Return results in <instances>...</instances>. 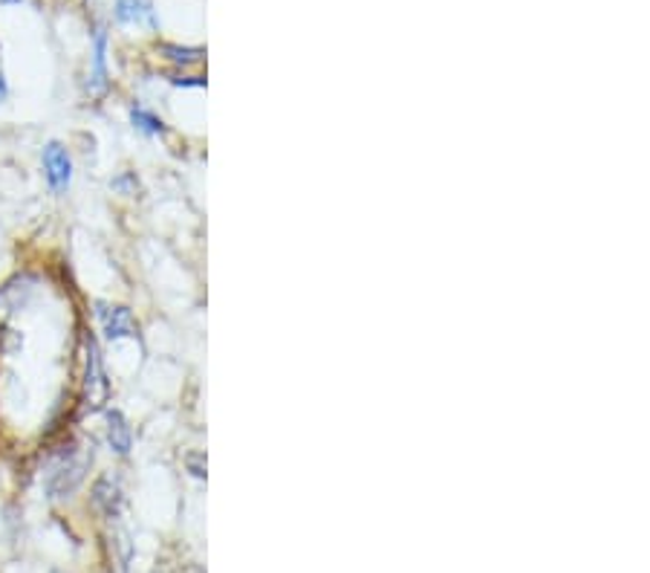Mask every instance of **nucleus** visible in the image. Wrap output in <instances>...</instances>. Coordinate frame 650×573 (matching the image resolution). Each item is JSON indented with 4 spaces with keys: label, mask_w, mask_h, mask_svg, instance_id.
Segmentation results:
<instances>
[{
    "label": "nucleus",
    "mask_w": 650,
    "mask_h": 573,
    "mask_svg": "<svg viewBox=\"0 0 650 573\" xmlns=\"http://www.w3.org/2000/svg\"><path fill=\"white\" fill-rule=\"evenodd\" d=\"M82 411L87 414H101L110 406V377L105 368V354L93 331L82 334Z\"/></svg>",
    "instance_id": "nucleus-2"
},
{
    "label": "nucleus",
    "mask_w": 650,
    "mask_h": 573,
    "mask_svg": "<svg viewBox=\"0 0 650 573\" xmlns=\"http://www.w3.org/2000/svg\"><path fill=\"white\" fill-rule=\"evenodd\" d=\"M41 174H44L46 188L55 197H64L69 192L73 177H76V160L62 140L44 142V148H41Z\"/></svg>",
    "instance_id": "nucleus-3"
},
{
    "label": "nucleus",
    "mask_w": 650,
    "mask_h": 573,
    "mask_svg": "<svg viewBox=\"0 0 650 573\" xmlns=\"http://www.w3.org/2000/svg\"><path fill=\"white\" fill-rule=\"evenodd\" d=\"M162 53H165V58H171L174 64H183V67L203 62V50H188V47H174V44H162Z\"/></svg>",
    "instance_id": "nucleus-12"
},
{
    "label": "nucleus",
    "mask_w": 650,
    "mask_h": 573,
    "mask_svg": "<svg viewBox=\"0 0 650 573\" xmlns=\"http://www.w3.org/2000/svg\"><path fill=\"white\" fill-rule=\"evenodd\" d=\"M35 290H39V279L32 272H18V275L0 284V327L32 302Z\"/></svg>",
    "instance_id": "nucleus-5"
},
{
    "label": "nucleus",
    "mask_w": 650,
    "mask_h": 573,
    "mask_svg": "<svg viewBox=\"0 0 650 573\" xmlns=\"http://www.w3.org/2000/svg\"><path fill=\"white\" fill-rule=\"evenodd\" d=\"M101 414H105V443H108V450L116 457H128L133 452V441H137L130 420L124 418L122 409H113V406H108Z\"/></svg>",
    "instance_id": "nucleus-8"
},
{
    "label": "nucleus",
    "mask_w": 650,
    "mask_h": 573,
    "mask_svg": "<svg viewBox=\"0 0 650 573\" xmlns=\"http://www.w3.org/2000/svg\"><path fill=\"white\" fill-rule=\"evenodd\" d=\"M185 466L192 469L194 478H206V455L203 452H192V455L185 457Z\"/></svg>",
    "instance_id": "nucleus-13"
},
{
    "label": "nucleus",
    "mask_w": 650,
    "mask_h": 573,
    "mask_svg": "<svg viewBox=\"0 0 650 573\" xmlns=\"http://www.w3.org/2000/svg\"><path fill=\"white\" fill-rule=\"evenodd\" d=\"M110 192L122 194V197H133V194L142 192V183H139L137 171H119V174L110 180Z\"/></svg>",
    "instance_id": "nucleus-11"
},
{
    "label": "nucleus",
    "mask_w": 650,
    "mask_h": 573,
    "mask_svg": "<svg viewBox=\"0 0 650 573\" xmlns=\"http://www.w3.org/2000/svg\"><path fill=\"white\" fill-rule=\"evenodd\" d=\"M108 44V30H105V26H96V35H93V62L90 73H87V94H90L93 99H101V96L110 90Z\"/></svg>",
    "instance_id": "nucleus-7"
},
{
    "label": "nucleus",
    "mask_w": 650,
    "mask_h": 573,
    "mask_svg": "<svg viewBox=\"0 0 650 573\" xmlns=\"http://www.w3.org/2000/svg\"><path fill=\"white\" fill-rule=\"evenodd\" d=\"M93 455H85L76 441H67L55 446L46 455L44 464V493L50 501H64V498L76 496L78 487L85 484L90 473Z\"/></svg>",
    "instance_id": "nucleus-1"
},
{
    "label": "nucleus",
    "mask_w": 650,
    "mask_h": 573,
    "mask_svg": "<svg viewBox=\"0 0 650 573\" xmlns=\"http://www.w3.org/2000/svg\"><path fill=\"white\" fill-rule=\"evenodd\" d=\"M116 21L124 26L130 24H142V21H151V7H148L145 0H116Z\"/></svg>",
    "instance_id": "nucleus-10"
},
{
    "label": "nucleus",
    "mask_w": 650,
    "mask_h": 573,
    "mask_svg": "<svg viewBox=\"0 0 650 573\" xmlns=\"http://www.w3.org/2000/svg\"><path fill=\"white\" fill-rule=\"evenodd\" d=\"M93 316L99 322L101 336L108 342H122V339H139V322L133 316L128 304H113V302H93Z\"/></svg>",
    "instance_id": "nucleus-4"
},
{
    "label": "nucleus",
    "mask_w": 650,
    "mask_h": 573,
    "mask_svg": "<svg viewBox=\"0 0 650 573\" xmlns=\"http://www.w3.org/2000/svg\"><path fill=\"white\" fill-rule=\"evenodd\" d=\"M9 99V82H7V73L0 71V105Z\"/></svg>",
    "instance_id": "nucleus-14"
},
{
    "label": "nucleus",
    "mask_w": 650,
    "mask_h": 573,
    "mask_svg": "<svg viewBox=\"0 0 650 573\" xmlns=\"http://www.w3.org/2000/svg\"><path fill=\"white\" fill-rule=\"evenodd\" d=\"M90 504L105 516V519H119L124 510V489L122 478L116 473H101L93 480L90 487Z\"/></svg>",
    "instance_id": "nucleus-6"
},
{
    "label": "nucleus",
    "mask_w": 650,
    "mask_h": 573,
    "mask_svg": "<svg viewBox=\"0 0 650 573\" xmlns=\"http://www.w3.org/2000/svg\"><path fill=\"white\" fill-rule=\"evenodd\" d=\"M15 3H23V0H0V7H15Z\"/></svg>",
    "instance_id": "nucleus-15"
},
{
    "label": "nucleus",
    "mask_w": 650,
    "mask_h": 573,
    "mask_svg": "<svg viewBox=\"0 0 650 573\" xmlns=\"http://www.w3.org/2000/svg\"><path fill=\"white\" fill-rule=\"evenodd\" d=\"M128 119L130 125H133V131L142 133V137H151V140L153 137H165V133H169V125L162 122L153 110L142 108V105H130Z\"/></svg>",
    "instance_id": "nucleus-9"
}]
</instances>
